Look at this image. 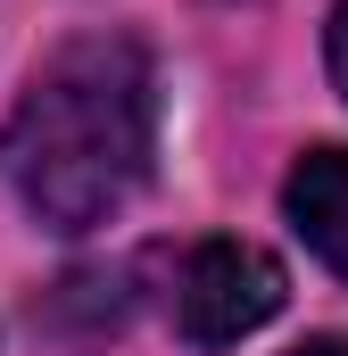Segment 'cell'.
I'll list each match as a JSON object with an SVG mask.
<instances>
[{
    "label": "cell",
    "mask_w": 348,
    "mask_h": 356,
    "mask_svg": "<svg viewBox=\"0 0 348 356\" xmlns=\"http://www.w3.org/2000/svg\"><path fill=\"white\" fill-rule=\"evenodd\" d=\"M282 216H290V232L348 282V149H332V141L299 149V166L282 182Z\"/></svg>",
    "instance_id": "obj_3"
},
{
    "label": "cell",
    "mask_w": 348,
    "mask_h": 356,
    "mask_svg": "<svg viewBox=\"0 0 348 356\" xmlns=\"http://www.w3.org/2000/svg\"><path fill=\"white\" fill-rule=\"evenodd\" d=\"M282 356H348V332H315V340H299V348H282Z\"/></svg>",
    "instance_id": "obj_5"
},
{
    "label": "cell",
    "mask_w": 348,
    "mask_h": 356,
    "mask_svg": "<svg viewBox=\"0 0 348 356\" xmlns=\"http://www.w3.org/2000/svg\"><path fill=\"white\" fill-rule=\"evenodd\" d=\"M324 58H332V83L348 91V0L332 8V25H324Z\"/></svg>",
    "instance_id": "obj_4"
},
{
    "label": "cell",
    "mask_w": 348,
    "mask_h": 356,
    "mask_svg": "<svg viewBox=\"0 0 348 356\" xmlns=\"http://www.w3.org/2000/svg\"><path fill=\"white\" fill-rule=\"evenodd\" d=\"M290 298V273L265 257L258 241H199L182 257V282H174V332L191 348H241L249 332H265Z\"/></svg>",
    "instance_id": "obj_2"
},
{
    "label": "cell",
    "mask_w": 348,
    "mask_h": 356,
    "mask_svg": "<svg viewBox=\"0 0 348 356\" xmlns=\"http://www.w3.org/2000/svg\"><path fill=\"white\" fill-rule=\"evenodd\" d=\"M158 75L133 33L58 42L0 124V175L42 232H100L150 182Z\"/></svg>",
    "instance_id": "obj_1"
}]
</instances>
